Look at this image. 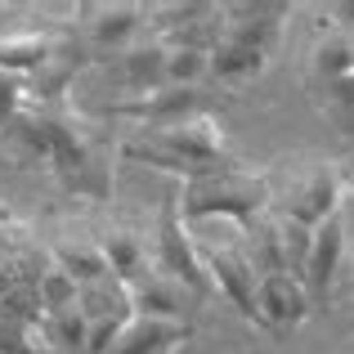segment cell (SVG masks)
I'll return each instance as SVG.
<instances>
[{
    "label": "cell",
    "instance_id": "cell-1",
    "mask_svg": "<svg viewBox=\"0 0 354 354\" xmlns=\"http://www.w3.org/2000/svg\"><path fill=\"white\" fill-rule=\"evenodd\" d=\"M121 153L130 162H148L157 171L184 175V180H198V175L225 171V130L216 126L207 113H193L184 121H166V126L144 130V139H130Z\"/></svg>",
    "mask_w": 354,
    "mask_h": 354
},
{
    "label": "cell",
    "instance_id": "cell-2",
    "mask_svg": "<svg viewBox=\"0 0 354 354\" xmlns=\"http://www.w3.org/2000/svg\"><path fill=\"white\" fill-rule=\"evenodd\" d=\"M269 198H274V184L265 175H247V171L225 166V171L184 180L180 193H175V211H180L184 225H198V220H234V225H247V220L269 211Z\"/></svg>",
    "mask_w": 354,
    "mask_h": 354
},
{
    "label": "cell",
    "instance_id": "cell-3",
    "mask_svg": "<svg viewBox=\"0 0 354 354\" xmlns=\"http://www.w3.org/2000/svg\"><path fill=\"white\" fill-rule=\"evenodd\" d=\"M153 269L166 278H175L180 287H189L198 301H207V296H216V287H211L207 269H202V256L198 247H193L189 238V225L180 220V211H175V193L166 198L162 207V220H157V251H153Z\"/></svg>",
    "mask_w": 354,
    "mask_h": 354
},
{
    "label": "cell",
    "instance_id": "cell-4",
    "mask_svg": "<svg viewBox=\"0 0 354 354\" xmlns=\"http://www.w3.org/2000/svg\"><path fill=\"white\" fill-rule=\"evenodd\" d=\"M269 211L296 220V225H305V229H319L328 216L341 211V180H337V171H332V166H310V171L292 175V184L269 198Z\"/></svg>",
    "mask_w": 354,
    "mask_h": 354
},
{
    "label": "cell",
    "instance_id": "cell-5",
    "mask_svg": "<svg viewBox=\"0 0 354 354\" xmlns=\"http://www.w3.org/2000/svg\"><path fill=\"white\" fill-rule=\"evenodd\" d=\"M126 296H130V314H144V319H166V323H189V310L198 305V296L189 287H180L175 278L157 274L153 265L126 283Z\"/></svg>",
    "mask_w": 354,
    "mask_h": 354
},
{
    "label": "cell",
    "instance_id": "cell-6",
    "mask_svg": "<svg viewBox=\"0 0 354 354\" xmlns=\"http://www.w3.org/2000/svg\"><path fill=\"white\" fill-rule=\"evenodd\" d=\"M256 310H260V323H269L274 332H292L310 319L314 301L305 292V283L296 274H260V287H256Z\"/></svg>",
    "mask_w": 354,
    "mask_h": 354
},
{
    "label": "cell",
    "instance_id": "cell-7",
    "mask_svg": "<svg viewBox=\"0 0 354 354\" xmlns=\"http://www.w3.org/2000/svg\"><path fill=\"white\" fill-rule=\"evenodd\" d=\"M81 18H86V41L95 54H126L135 45V36L144 32L148 9H139V5H86Z\"/></svg>",
    "mask_w": 354,
    "mask_h": 354
},
{
    "label": "cell",
    "instance_id": "cell-8",
    "mask_svg": "<svg viewBox=\"0 0 354 354\" xmlns=\"http://www.w3.org/2000/svg\"><path fill=\"white\" fill-rule=\"evenodd\" d=\"M341 256H346V220H341V211H337V216H328L310 234V256H305V265H301V283H305V292H310V301H323V296H328L332 278H337V269H341Z\"/></svg>",
    "mask_w": 354,
    "mask_h": 354
},
{
    "label": "cell",
    "instance_id": "cell-9",
    "mask_svg": "<svg viewBox=\"0 0 354 354\" xmlns=\"http://www.w3.org/2000/svg\"><path fill=\"white\" fill-rule=\"evenodd\" d=\"M193 337L189 323H166V319H144V314H130L121 323L117 341L108 354H171L175 346Z\"/></svg>",
    "mask_w": 354,
    "mask_h": 354
},
{
    "label": "cell",
    "instance_id": "cell-10",
    "mask_svg": "<svg viewBox=\"0 0 354 354\" xmlns=\"http://www.w3.org/2000/svg\"><path fill=\"white\" fill-rule=\"evenodd\" d=\"M59 50V41L45 32H14V36H0V72L9 77H32V72H45Z\"/></svg>",
    "mask_w": 354,
    "mask_h": 354
},
{
    "label": "cell",
    "instance_id": "cell-11",
    "mask_svg": "<svg viewBox=\"0 0 354 354\" xmlns=\"http://www.w3.org/2000/svg\"><path fill=\"white\" fill-rule=\"evenodd\" d=\"M50 130H54L50 117L23 108V113H14L0 126V139H5L18 157H27V162H50Z\"/></svg>",
    "mask_w": 354,
    "mask_h": 354
},
{
    "label": "cell",
    "instance_id": "cell-12",
    "mask_svg": "<svg viewBox=\"0 0 354 354\" xmlns=\"http://www.w3.org/2000/svg\"><path fill=\"white\" fill-rule=\"evenodd\" d=\"M121 81H126L135 95L148 90H162V68H166V41H148V45H130L126 54H117Z\"/></svg>",
    "mask_w": 354,
    "mask_h": 354
},
{
    "label": "cell",
    "instance_id": "cell-13",
    "mask_svg": "<svg viewBox=\"0 0 354 354\" xmlns=\"http://www.w3.org/2000/svg\"><path fill=\"white\" fill-rule=\"evenodd\" d=\"M77 310L86 323H99V319H130V296H126V283H117L113 274L108 278H95V283H81L77 287Z\"/></svg>",
    "mask_w": 354,
    "mask_h": 354
},
{
    "label": "cell",
    "instance_id": "cell-14",
    "mask_svg": "<svg viewBox=\"0 0 354 354\" xmlns=\"http://www.w3.org/2000/svg\"><path fill=\"white\" fill-rule=\"evenodd\" d=\"M211 77V50L207 45H166V68H162V86L171 90H198Z\"/></svg>",
    "mask_w": 354,
    "mask_h": 354
},
{
    "label": "cell",
    "instance_id": "cell-15",
    "mask_svg": "<svg viewBox=\"0 0 354 354\" xmlns=\"http://www.w3.org/2000/svg\"><path fill=\"white\" fill-rule=\"evenodd\" d=\"M99 251H104L108 274H113L117 283H135L148 269V247H144V238H135L130 229H113L108 238H99Z\"/></svg>",
    "mask_w": 354,
    "mask_h": 354
},
{
    "label": "cell",
    "instance_id": "cell-16",
    "mask_svg": "<svg viewBox=\"0 0 354 354\" xmlns=\"http://www.w3.org/2000/svg\"><path fill=\"white\" fill-rule=\"evenodd\" d=\"M265 63H269V54L251 50V45H238V41H225V36L211 45V77H216V81H229V86H234V81L260 77V72H265Z\"/></svg>",
    "mask_w": 354,
    "mask_h": 354
},
{
    "label": "cell",
    "instance_id": "cell-17",
    "mask_svg": "<svg viewBox=\"0 0 354 354\" xmlns=\"http://www.w3.org/2000/svg\"><path fill=\"white\" fill-rule=\"evenodd\" d=\"M50 256H54V265L63 269V274L72 278V283H95V278H108V260H104V251H99V242H72V238H63V242H54L50 247Z\"/></svg>",
    "mask_w": 354,
    "mask_h": 354
},
{
    "label": "cell",
    "instance_id": "cell-18",
    "mask_svg": "<svg viewBox=\"0 0 354 354\" xmlns=\"http://www.w3.org/2000/svg\"><path fill=\"white\" fill-rule=\"evenodd\" d=\"M32 301H36V310H41V314L72 310V305H77V283H72V278L63 274L59 265H50L41 278H36V287H32Z\"/></svg>",
    "mask_w": 354,
    "mask_h": 354
},
{
    "label": "cell",
    "instance_id": "cell-19",
    "mask_svg": "<svg viewBox=\"0 0 354 354\" xmlns=\"http://www.w3.org/2000/svg\"><path fill=\"white\" fill-rule=\"evenodd\" d=\"M310 68H314V77H319L323 86L337 81V77H346V72H354L350 41H346V36H328V41H319V45H314V54H310Z\"/></svg>",
    "mask_w": 354,
    "mask_h": 354
},
{
    "label": "cell",
    "instance_id": "cell-20",
    "mask_svg": "<svg viewBox=\"0 0 354 354\" xmlns=\"http://www.w3.org/2000/svg\"><path fill=\"white\" fill-rule=\"evenodd\" d=\"M23 108H27V81L0 72V126H5L14 113H23Z\"/></svg>",
    "mask_w": 354,
    "mask_h": 354
},
{
    "label": "cell",
    "instance_id": "cell-21",
    "mask_svg": "<svg viewBox=\"0 0 354 354\" xmlns=\"http://www.w3.org/2000/svg\"><path fill=\"white\" fill-rule=\"evenodd\" d=\"M328 99L337 108H350L354 113V72H346V77H337V81H328Z\"/></svg>",
    "mask_w": 354,
    "mask_h": 354
},
{
    "label": "cell",
    "instance_id": "cell-22",
    "mask_svg": "<svg viewBox=\"0 0 354 354\" xmlns=\"http://www.w3.org/2000/svg\"><path fill=\"white\" fill-rule=\"evenodd\" d=\"M323 27H346L354 32V0H337V5H328V23Z\"/></svg>",
    "mask_w": 354,
    "mask_h": 354
},
{
    "label": "cell",
    "instance_id": "cell-23",
    "mask_svg": "<svg viewBox=\"0 0 354 354\" xmlns=\"http://www.w3.org/2000/svg\"><path fill=\"white\" fill-rule=\"evenodd\" d=\"M9 292H14V269H9V265H0V301H5Z\"/></svg>",
    "mask_w": 354,
    "mask_h": 354
},
{
    "label": "cell",
    "instance_id": "cell-24",
    "mask_svg": "<svg viewBox=\"0 0 354 354\" xmlns=\"http://www.w3.org/2000/svg\"><path fill=\"white\" fill-rule=\"evenodd\" d=\"M346 41H350V63H354V32H350V36H346Z\"/></svg>",
    "mask_w": 354,
    "mask_h": 354
},
{
    "label": "cell",
    "instance_id": "cell-25",
    "mask_svg": "<svg viewBox=\"0 0 354 354\" xmlns=\"http://www.w3.org/2000/svg\"><path fill=\"white\" fill-rule=\"evenodd\" d=\"M350 198H354V175H350Z\"/></svg>",
    "mask_w": 354,
    "mask_h": 354
}]
</instances>
